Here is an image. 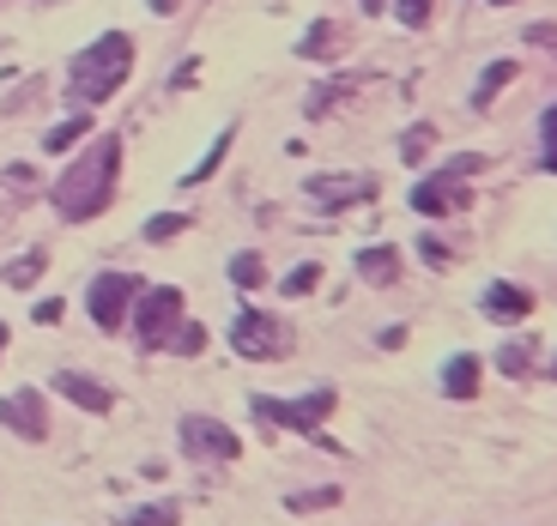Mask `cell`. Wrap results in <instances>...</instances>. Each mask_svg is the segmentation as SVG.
<instances>
[{
	"instance_id": "32",
	"label": "cell",
	"mask_w": 557,
	"mask_h": 526,
	"mask_svg": "<svg viewBox=\"0 0 557 526\" xmlns=\"http://www.w3.org/2000/svg\"><path fill=\"white\" fill-rule=\"evenodd\" d=\"M418 254H424V261H448V242H436V236H418Z\"/></svg>"
},
{
	"instance_id": "21",
	"label": "cell",
	"mask_w": 557,
	"mask_h": 526,
	"mask_svg": "<svg viewBox=\"0 0 557 526\" xmlns=\"http://www.w3.org/2000/svg\"><path fill=\"white\" fill-rule=\"evenodd\" d=\"M170 351H176V358H200V351H207V327L182 315V327L170 333Z\"/></svg>"
},
{
	"instance_id": "20",
	"label": "cell",
	"mask_w": 557,
	"mask_h": 526,
	"mask_svg": "<svg viewBox=\"0 0 557 526\" xmlns=\"http://www.w3.org/2000/svg\"><path fill=\"white\" fill-rule=\"evenodd\" d=\"M176 521H182L176 502H146V509H127L122 514V526H176Z\"/></svg>"
},
{
	"instance_id": "18",
	"label": "cell",
	"mask_w": 557,
	"mask_h": 526,
	"mask_svg": "<svg viewBox=\"0 0 557 526\" xmlns=\"http://www.w3.org/2000/svg\"><path fill=\"white\" fill-rule=\"evenodd\" d=\"M292 514H321V509H339V485H315V490H292L285 497Z\"/></svg>"
},
{
	"instance_id": "23",
	"label": "cell",
	"mask_w": 557,
	"mask_h": 526,
	"mask_svg": "<svg viewBox=\"0 0 557 526\" xmlns=\"http://www.w3.org/2000/svg\"><path fill=\"white\" fill-rule=\"evenodd\" d=\"M231 278H237L243 291H255V285H267V261H261L255 249H243L237 261H231Z\"/></svg>"
},
{
	"instance_id": "10",
	"label": "cell",
	"mask_w": 557,
	"mask_h": 526,
	"mask_svg": "<svg viewBox=\"0 0 557 526\" xmlns=\"http://www.w3.org/2000/svg\"><path fill=\"white\" fill-rule=\"evenodd\" d=\"M55 393H61V400H73L79 412H91V417L115 412V393L103 388V381H91V375H79V370H61L55 375Z\"/></svg>"
},
{
	"instance_id": "19",
	"label": "cell",
	"mask_w": 557,
	"mask_h": 526,
	"mask_svg": "<svg viewBox=\"0 0 557 526\" xmlns=\"http://www.w3.org/2000/svg\"><path fill=\"white\" fill-rule=\"evenodd\" d=\"M85 134H91V115H73V122H61V127L42 134V152H67V146H79Z\"/></svg>"
},
{
	"instance_id": "8",
	"label": "cell",
	"mask_w": 557,
	"mask_h": 526,
	"mask_svg": "<svg viewBox=\"0 0 557 526\" xmlns=\"http://www.w3.org/2000/svg\"><path fill=\"white\" fill-rule=\"evenodd\" d=\"M134 297H139V278L134 273H98V278H91V291H85V309H91V321H98L103 333H122Z\"/></svg>"
},
{
	"instance_id": "7",
	"label": "cell",
	"mask_w": 557,
	"mask_h": 526,
	"mask_svg": "<svg viewBox=\"0 0 557 526\" xmlns=\"http://www.w3.org/2000/svg\"><path fill=\"white\" fill-rule=\"evenodd\" d=\"M176 436H182V454H188V460H200V466H231V460H243L237 429H231V424H219V417L188 412V417L176 424Z\"/></svg>"
},
{
	"instance_id": "27",
	"label": "cell",
	"mask_w": 557,
	"mask_h": 526,
	"mask_svg": "<svg viewBox=\"0 0 557 526\" xmlns=\"http://www.w3.org/2000/svg\"><path fill=\"white\" fill-rule=\"evenodd\" d=\"M188 230V218H182V212H158L152 224H146V242H170V236H182Z\"/></svg>"
},
{
	"instance_id": "17",
	"label": "cell",
	"mask_w": 557,
	"mask_h": 526,
	"mask_svg": "<svg viewBox=\"0 0 557 526\" xmlns=\"http://www.w3.org/2000/svg\"><path fill=\"white\" fill-rule=\"evenodd\" d=\"M533 363H540V346H533V339H509V346L497 351V370H503V375H516V381L533 370Z\"/></svg>"
},
{
	"instance_id": "34",
	"label": "cell",
	"mask_w": 557,
	"mask_h": 526,
	"mask_svg": "<svg viewBox=\"0 0 557 526\" xmlns=\"http://www.w3.org/2000/svg\"><path fill=\"white\" fill-rule=\"evenodd\" d=\"M152 13H176V0H152Z\"/></svg>"
},
{
	"instance_id": "6",
	"label": "cell",
	"mask_w": 557,
	"mask_h": 526,
	"mask_svg": "<svg viewBox=\"0 0 557 526\" xmlns=\"http://www.w3.org/2000/svg\"><path fill=\"white\" fill-rule=\"evenodd\" d=\"M231 346H237V358H249V363H273V358L292 351V327H285V315H267V309H237Z\"/></svg>"
},
{
	"instance_id": "24",
	"label": "cell",
	"mask_w": 557,
	"mask_h": 526,
	"mask_svg": "<svg viewBox=\"0 0 557 526\" xmlns=\"http://www.w3.org/2000/svg\"><path fill=\"white\" fill-rule=\"evenodd\" d=\"M231 139H237V127H224V134H219V146H212V152H207V158H200V170H188V176H182V181H207V176H212V170H219V164H224V152H231Z\"/></svg>"
},
{
	"instance_id": "1",
	"label": "cell",
	"mask_w": 557,
	"mask_h": 526,
	"mask_svg": "<svg viewBox=\"0 0 557 526\" xmlns=\"http://www.w3.org/2000/svg\"><path fill=\"white\" fill-rule=\"evenodd\" d=\"M115 170H122V139H115V134L91 139V146L61 170L55 188H49L55 212H61V218H73V224L98 218V212L110 206V195H115Z\"/></svg>"
},
{
	"instance_id": "12",
	"label": "cell",
	"mask_w": 557,
	"mask_h": 526,
	"mask_svg": "<svg viewBox=\"0 0 557 526\" xmlns=\"http://www.w3.org/2000/svg\"><path fill=\"white\" fill-rule=\"evenodd\" d=\"M309 195H315L321 200V206H351V200H370V195H376V181H370V176H363V181H334V176H315V181H309Z\"/></svg>"
},
{
	"instance_id": "5",
	"label": "cell",
	"mask_w": 557,
	"mask_h": 526,
	"mask_svg": "<svg viewBox=\"0 0 557 526\" xmlns=\"http://www.w3.org/2000/svg\"><path fill=\"white\" fill-rule=\"evenodd\" d=\"M334 388H315V393H297V400H278V393H255V417L267 429H297V436H315L334 412Z\"/></svg>"
},
{
	"instance_id": "9",
	"label": "cell",
	"mask_w": 557,
	"mask_h": 526,
	"mask_svg": "<svg viewBox=\"0 0 557 526\" xmlns=\"http://www.w3.org/2000/svg\"><path fill=\"white\" fill-rule=\"evenodd\" d=\"M0 424L13 429V436H25V442H42L49 436V412H42V393L37 388H18L0 400Z\"/></svg>"
},
{
	"instance_id": "37",
	"label": "cell",
	"mask_w": 557,
	"mask_h": 526,
	"mask_svg": "<svg viewBox=\"0 0 557 526\" xmlns=\"http://www.w3.org/2000/svg\"><path fill=\"white\" fill-rule=\"evenodd\" d=\"M545 375H552V381H557V363H545Z\"/></svg>"
},
{
	"instance_id": "28",
	"label": "cell",
	"mask_w": 557,
	"mask_h": 526,
	"mask_svg": "<svg viewBox=\"0 0 557 526\" xmlns=\"http://www.w3.org/2000/svg\"><path fill=\"white\" fill-rule=\"evenodd\" d=\"M321 285V266L309 261V266H297V273H285V297H309Z\"/></svg>"
},
{
	"instance_id": "31",
	"label": "cell",
	"mask_w": 557,
	"mask_h": 526,
	"mask_svg": "<svg viewBox=\"0 0 557 526\" xmlns=\"http://www.w3.org/2000/svg\"><path fill=\"white\" fill-rule=\"evenodd\" d=\"M7 188H25V195H30V188H37V176H30V164H13V170H7Z\"/></svg>"
},
{
	"instance_id": "22",
	"label": "cell",
	"mask_w": 557,
	"mask_h": 526,
	"mask_svg": "<svg viewBox=\"0 0 557 526\" xmlns=\"http://www.w3.org/2000/svg\"><path fill=\"white\" fill-rule=\"evenodd\" d=\"M509 79H516V61H491V67H485V79H479V91H473V103L485 110V103L497 98V91H503Z\"/></svg>"
},
{
	"instance_id": "2",
	"label": "cell",
	"mask_w": 557,
	"mask_h": 526,
	"mask_svg": "<svg viewBox=\"0 0 557 526\" xmlns=\"http://www.w3.org/2000/svg\"><path fill=\"white\" fill-rule=\"evenodd\" d=\"M127 73H134V37H122V30H103L91 49H79L67 67V98L79 103V110H91V103L115 98L127 85Z\"/></svg>"
},
{
	"instance_id": "25",
	"label": "cell",
	"mask_w": 557,
	"mask_h": 526,
	"mask_svg": "<svg viewBox=\"0 0 557 526\" xmlns=\"http://www.w3.org/2000/svg\"><path fill=\"white\" fill-rule=\"evenodd\" d=\"M394 13H400L406 30H424V25H431V13H436V0H394Z\"/></svg>"
},
{
	"instance_id": "16",
	"label": "cell",
	"mask_w": 557,
	"mask_h": 526,
	"mask_svg": "<svg viewBox=\"0 0 557 526\" xmlns=\"http://www.w3.org/2000/svg\"><path fill=\"white\" fill-rule=\"evenodd\" d=\"M339 49H346V30H334V25H327V18H321V25L309 30L304 42H297V55H304V61H321V55H339Z\"/></svg>"
},
{
	"instance_id": "38",
	"label": "cell",
	"mask_w": 557,
	"mask_h": 526,
	"mask_svg": "<svg viewBox=\"0 0 557 526\" xmlns=\"http://www.w3.org/2000/svg\"><path fill=\"white\" fill-rule=\"evenodd\" d=\"M491 7H516V0H491Z\"/></svg>"
},
{
	"instance_id": "3",
	"label": "cell",
	"mask_w": 557,
	"mask_h": 526,
	"mask_svg": "<svg viewBox=\"0 0 557 526\" xmlns=\"http://www.w3.org/2000/svg\"><path fill=\"white\" fill-rule=\"evenodd\" d=\"M479 170H491V158H485V152H460V158H448V164L436 170L431 181H418V188H412V206L424 212V218H448V212H467V181H473Z\"/></svg>"
},
{
	"instance_id": "11",
	"label": "cell",
	"mask_w": 557,
	"mask_h": 526,
	"mask_svg": "<svg viewBox=\"0 0 557 526\" xmlns=\"http://www.w3.org/2000/svg\"><path fill=\"white\" fill-rule=\"evenodd\" d=\"M485 309L491 321H503V327H516V321H528L533 315V291H521V285H509V278H497V285H491L485 291Z\"/></svg>"
},
{
	"instance_id": "15",
	"label": "cell",
	"mask_w": 557,
	"mask_h": 526,
	"mask_svg": "<svg viewBox=\"0 0 557 526\" xmlns=\"http://www.w3.org/2000/svg\"><path fill=\"white\" fill-rule=\"evenodd\" d=\"M42 266H49V254H42V249H25L18 261L0 266V278H7L13 291H25V285H37V278H42Z\"/></svg>"
},
{
	"instance_id": "29",
	"label": "cell",
	"mask_w": 557,
	"mask_h": 526,
	"mask_svg": "<svg viewBox=\"0 0 557 526\" xmlns=\"http://www.w3.org/2000/svg\"><path fill=\"white\" fill-rule=\"evenodd\" d=\"M431 139H436V127H431V122H418L412 134H406V146H400V152H406V164H418V158H424V146H431Z\"/></svg>"
},
{
	"instance_id": "4",
	"label": "cell",
	"mask_w": 557,
	"mask_h": 526,
	"mask_svg": "<svg viewBox=\"0 0 557 526\" xmlns=\"http://www.w3.org/2000/svg\"><path fill=\"white\" fill-rule=\"evenodd\" d=\"M134 339H139V351H164L170 346V333L182 327V291L176 285H139V297H134Z\"/></svg>"
},
{
	"instance_id": "26",
	"label": "cell",
	"mask_w": 557,
	"mask_h": 526,
	"mask_svg": "<svg viewBox=\"0 0 557 526\" xmlns=\"http://www.w3.org/2000/svg\"><path fill=\"white\" fill-rule=\"evenodd\" d=\"M540 164L557 176V103L545 110V122H540Z\"/></svg>"
},
{
	"instance_id": "14",
	"label": "cell",
	"mask_w": 557,
	"mask_h": 526,
	"mask_svg": "<svg viewBox=\"0 0 557 526\" xmlns=\"http://www.w3.org/2000/svg\"><path fill=\"white\" fill-rule=\"evenodd\" d=\"M358 273H363V285H394V278H400V249H388V242H382V249H363Z\"/></svg>"
},
{
	"instance_id": "36",
	"label": "cell",
	"mask_w": 557,
	"mask_h": 526,
	"mask_svg": "<svg viewBox=\"0 0 557 526\" xmlns=\"http://www.w3.org/2000/svg\"><path fill=\"white\" fill-rule=\"evenodd\" d=\"M0 351H7V321H0Z\"/></svg>"
},
{
	"instance_id": "33",
	"label": "cell",
	"mask_w": 557,
	"mask_h": 526,
	"mask_svg": "<svg viewBox=\"0 0 557 526\" xmlns=\"http://www.w3.org/2000/svg\"><path fill=\"white\" fill-rule=\"evenodd\" d=\"M528 37H533V42H545V49H557V25H533Z\"/></svg>"
},
{
	"instance_id": "35",
	"label": "cell",
	"mask_w": 557,
	"mask_h": 526,
	"mask_svg": "<svg viewBox=\"0 0 557 526\" xmlns=\"http://www.w3.org/2000/svg\"><path fill=\"white\" fill-rule=\"evenodd\" d=\"M358 7H363V13H370V18H376V13H382V0H358Z\"/></svg>"
},
{
	"instance_id": "30",
	"label": "cell",
	"mask_w": 557,
	"mask_h": 526,
	"mask_svg": "<svg viewBox=\"0 0 557 526\" xmlns=\"http://www.w3.org/2000/svg\"><path fill=\"white\" fill-rule=\"evenodd\" d=\"M61 315H67V309H61V297H42V303H37V321H42V327H55Z\"/></svg>"
},
{
	"instance_id": "13",
	"label": "cell",
	"mask_w": 557,
	"mask_h": 526,
	"mask_svg": "<svg viewBox=\"0 0 557 526\" xmlns=\"http://www.w3.org/2000/svg\"><path fill=\"white\" fill-rule=\"evenodd\" d=\"M479 375H485V370H479V358H473V351H460V358H448V370H443V393H448V400H473Z\"/></svg>"
}]
</instances>
